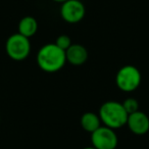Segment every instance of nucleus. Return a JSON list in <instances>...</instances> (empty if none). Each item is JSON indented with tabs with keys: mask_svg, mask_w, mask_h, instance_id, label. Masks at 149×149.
Wrapping results in <instances>:
<instances>
[{
	"mask_svg": "<svg viewBox=\"0 0 149 149\" xmlns=\"http://www.w3.org/2000/svg\"><path fill=\"white\" fill-rule=\"evenodd\" d=\"M80 124H81V127L83 128V130L92 134L94 131H96L101 126V120H100V118L97 113L88 111L82 114Z\"/></svg>",
	"mask_w": 149,
	"mask_h": 149,
	"instance_id": "1a4fd4ad",
	"label": "nucleus"
},
{
	"mask_svg": "<svg viewBox=\"0 0 149 149\" xmlns=\"http://www.w3.org/2000/svg\"><path fill=\"white\" fill-rule=\"evenodd\" d=\"M66 61L74 66L84 64L88 59V51L81 44H72L65 51Z\"/></svg>",
	"mask_w": 149,
	"mask_h": 149,
	"instance_id": "6e6552de",
	"label": "nucleus"
},
{
	"mask_svg": "<svg viewBox=\"0 0 149 149\" xmlns=\"http://www.w3.org/2000/svg\"><path fill=\"white\" fill-rule=\"evenodd\" d=\"M17 29H19V33L21 35L25 36L27 38H31L37 33L38 30V23L36 21L35 17H25L19 21V26H17Z\"/></svg>",
	"mask_w": 149,
	"mask_h": 149,
	"instance_id": "9d476101",
	"label": "nucleus"
},
{
	"mask_svg": "<svg viewBox=\"0 0 149 149\" xmlns=\"http://www.w3.org/2000/svg\"><path fill=\"white\" fill-rule=\"evenodd\" d=\"M98 116L103 126L116 130L126 126L129 114L120 102L110 100L100 106Z\"/></svg>",
	"mask_w": 149,
	"mask_h": 149,
	"instance_id": "f03ea898",
	"label": "nucleus"
},
{
	"mask_svg": "<svg viewBox=\"0 0 149 149\" xmlns=\"http://www.w3.org/2000/svg\"><path fill=\"white\" fill-rule=\"evenodd\" d=\"M126 126L133 134L142 136L149 132V118L145 112L138 110L129 114Z\"/></svg>",
	"mask_w": 149,
	"mask_h": 149,
	"instance_id": "0eeeda50",
	"label": "nucleus"
},
{
	"mask_svg": "<svg viewBox=\"0 0 149 149\" xmlns=\"http://www.w3.org/2000/svg\"><path fill=\"white\" fill-rule=\"evenodd\" d=\"M83 149H96V148H94L93 146H89V147H85V148H83Z\"/></svg>",
	"mask_w": 149,
	"mask_h": 149,
	"instance_id": "4468645a",
	"label": "nucleus"
},
{
	"mask_svg": "<svg viewBox=\"0 0 149 149\" xmlns=\"http://www.w3.org/2000/svg\"><path fill=\"white\" fill-rule=\"evenodd\" d=\"M92 146L96 149H116L118 138L116 131L105 126H100L91 134Z\"/></svg>",
	"mask_w": 149,
	"mask_h": 149,
	"instance_id": "39448f33",
	"label": "nucleus"
},
{
	"mask_svg": "<svg viewBox=\"0 0 149 149\" xmlns=\"http://www.w3.org/2000/svg\"><path fill=\"white\" fill-rule=\"evenodd\" d=\"M85 5L80 0H68L60 7V17L68 24H77L84 19Z\"/></svg>",
	"mask_w": 149,
	"mask_h": 149,
	"instance_id": "423d86ee",
	"label": "nucleus"
},
{
	"mask_svg": "<svg viewBox=\"0 0 149 149\" xmlns=\"http://www.w3.org/2000/svg\"><path fill=\"white\" fill-rule=\"evenodd\" d=\"M37 64L43 72H56L64 66L66 62L65 51L60 49L55 43L42 46L37 53Z\"/></svg>",
	"mask_w": 149,
	"mask_h": 149,
	"instance_id": "f257e3e1",
	"label": "nucleus"
},
{
	"mask_svg": "<svg viewBox=\"0 0 149 149\" xmlns=\"http://www.w3.org/2000/svg\"><path fill=\"white\" fill-rule=\"evenodd\" d=\"M53 2L55 3H60V4H62L63 2H65V1H68V0H52Z\"/></svg>",
	"mask_w": 149,
	"mask_h": 149,
	"instance_id": "ddd939ff",
	"label": "nucleus"
},
{
	"mask_svg": "<svg viewBox=\"0 0 149 149\" xmlns=\"http://www.w3.org/2000/svg\"><path fill=\"white\" fill-rule=\"evenodd\" d=\"M54 43H55L56 45L60 48V49L64 50V51H66V50L70 48V46L72 44V40H70V38L68 37V35L58 36V37L56 38V40H55V42H54Z\"/></svg>",
	"mask_w": 149,
	"mask_h": 149,
	"instance_id": "f8f14e48",
	"label": "nucleus"
},
{
	"mask_svg": "<svg viewBox=\"0 0 149 149\" xmlns=\"http://www.w3.org/2000/svg\"><path fill=\"white\" fill-rule=\"evenodd\" d=\"M123 106H124L125 110L127 111L128 114L134 113V112L138 111L139 110V102L137 99L133 97H129L123 102Z\"/></svg>",
	"mask_w": 149,
	"mask_h": 149,
	"instance_id": "9b49d317",
	"label": "nucleus"
},
{
	"mask_svg": "<svg viewBox=\"0 0 149 149\" xmlns=\"http://www.w3.org/2000/svg\"><path fill=\"white\" fill-rule=\"evenodd\" d=\"M5 51L9 58L15 61H23L27 59L31 52L30 39L19 33L13 34L5 42Z\"/></svg>",
	"mask_w": 149,
	"mask_h": 149,
	"instance_id": "7ed1b4c3",
	"label": "nucleus"
},
{
	"mask_svg": "<svg viewBox=\"0 0 149 149\" xmlns=\"http://www.w3.org/2000/svg\"><path fill=\"white\" fill-rule=\"evenodd\" d=\"M141 72L136 66L124 65L116 74V84L120 90L124 92H133L141 84Z\"/></svg>",
	"mask_w": 149,
	"mask_h": 149,
	"instance_id": "20e7f679",
	"label": "nucleus"
}]
</instances>
